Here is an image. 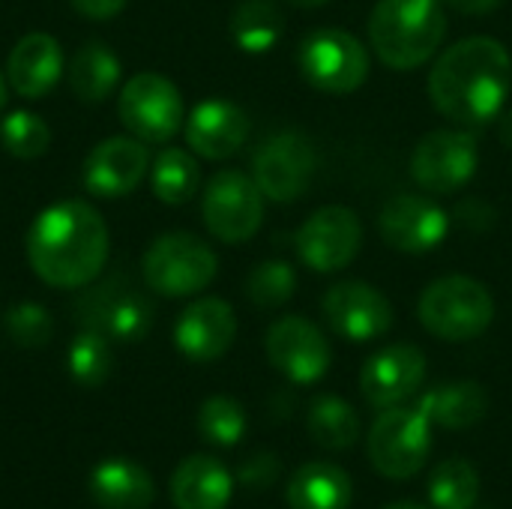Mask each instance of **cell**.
<instances>
[{"instance_id": "cell-42", "label": "cell", "mask_w": 512, "mask_h": 509, "mask_svg": "<svg viewBox=\"0 0 512 509\" xmlns=\"http://www.w3.org/2000/svg\"><path fill=\"white\" fill-rule=\"evenodd\" d=\"M3 105H6V84H3V75H0V111H3Z\"/></svg>"}, {"instance_id": "cell-25", "label": "cell", "mask_w": 512, "mask_h": 509, "mask_svg": "<svg viewBox=\"0 0 512 509\" xmlns=\"http://www.w3.org/2000/svg\"><path fill=\"white\" fill-rule=\"evenodd\" d=\"M351 477L330 462H309L294 471L288 480V507L291 509H348L351 507Z\"/></svg>"}, {"instance_id": "cell-30", "label": "cell", "mask_w": 512, "mask_h": 509, "mask_svg": "<svg viewBox=\"0 0 512 509\" xmlns=\"http://www.w3.org/2000/svg\"><path fill=\"white\" fill-rule=\"evenodd\" d=\"M429 498L438 509H474L480 498V474L468 459H447L432 471Z\"/></svg>"}, {"instance_id": "cell-32", "label": "cell", "mask_w": 512, "mask_h": 509, "mask_svg": "<svg viewBox=\"0 0 512 509\" xmlns=\"http://www.w3.org/2000/svg\"><path fill=\"white\" fill-rule=\"evenodd\" d=\"M0 144L15 159H39L51 144V129L33 111H12L0 123Z\"/></svg>"}, {"instance_id": "cell-9", "label": "cell", "mask_w": 512, "mask_h": 509, "mask_svg": "<svg viewBox=\"0 0 512 509\" xmlns=\"http://www.w3.org/2000/svg\"><path fill=\"white\" fill-rule=\"evenodd\" d=\"M201 213L207 231L216 240L237 246L258 234L264 222V192L249 174L225 168L213 174L210 183L204 186Z\"/></svg>"}, {"instance_id": "cell-36", "label": "cell", "mask_w": 512, "mask_h": 509, "mask_svg": "<svg viewBox=\"0 0 512 509\" xmlns=\"http://www.w3.org/2000/svg\"><path fill=\"white\" fill-rule=\"evenodd\" d=\"M279 474V462L273 456H255L252 462L243 465L240 471V480L249 483V486H270Z\"/></svg>"}, {"instance_id": "cell-14", "label": "cell", "mask_w": 512, "mask_h": 509, "mask_svg": "<svg viewBox=\"0 0 512 509\" xmlns=\"http://www.w3.org/2000/svg\"><path fill=\"white\" fill-rule=\"evenodd\" d=\"M321 309L327 324L351 342L381 339L393 327V303L369 282L351 279L333 285L324 294Z\"/></svg>"}, {"instance_id": "cell-7", "label": "cell", "mask_w": 512, "mask_h": 509, "mask_svg": "<svg viewBox=\"0 0 512 509\" xmlns=\"http://www.w3.org/2000/svg\"><path fill=\"white\" fill-rule=\"evenodd\" d=\"M120 123L144 144L171 141L186 123V105L177 84L159 72H138L120 87Z\"/></svg>"}, {"instance_id": "cell-2", "label": "cell", "mask_w": 512, "mask_h": 509, "mask_svg": "<svg viewBox=\"0 0 512 509\" xmlns=\"http://www.w3.org/2000/svg\"><path fill=\"white\" fill-rule=\"evenodd\" d=\"M512 57L492 36H471L447 48L429 75L432 105L462 129L495 120L510 99Z\"/></svg>"}, {"instance_id": "cell-21", "label": "cell", "mask_w": 512, "mask_h": 509, "mask_svg": "<svg viewBox=\"0 0 512 509\" xmlns=\"http://www.w3.org/2000/svg\"><path fill=\"white\" fill-rule=\"evenodd\" d=\"M66 72L63 48L48 33H27L21 36L6 60V78L12 90L24 99H42L57 87Z\"/></svg>"}, {"instance_id": "cell-5", "label": "cell", "mask_w": 512, "mask_h": 509, "mask_svg": "<svg viewBox=\"0 0 512 509\" xmlns=\"http://www.w3.org/2000/svg\"><path fill=\"white\" fill-rule=\"evenodd\" d=\"M216 270V252L201 237L186 231L156 237L141 261L144 285L162 297H192L216 279Z\"/></svg>"}, {"instance_id": "cell-31", "label": "cell", "mask_w": 512, "mask_h": 509, "mask_svg": "<svg viewBox=\"0 0 512 509\" xmlns=\"http://www.w3.org/2000/svg\"><path fill=\"white\" fill-rule=\"evenodd\" d=\"M111 339L102 336L99 330L84 327L66 354V369L69 375L81 384V387H102L111 378L114 369V357H111Z\"/></svg>"}, {"instance_id": "cell-39", "label": "cell", "mask_w": 512, "mask_h": 509, "mask_svg": "<svg viewBox=\"0 0 512 509\" xmlns=\"http://www.w3.org/2000/svg\"><path fill=\"white\" fill-rule=\"evenodd\" d=\"M498 135H501V141H504V147H510V150H512V111H507V114L501 117V126H498Z\"/></svg>"}, {"instance_id": "cell-12", "label": "cell", "mask_w": 512, "mask_h": 509, "mask_svg": "<svg viewBox=\"0 0 512 509\" xmlns=\"http://www.w3.org/2000/svg\"><path fill=\"white\" fill-rule=\"evenodd\" d=\"M363 246V222L351 207H321L297 231V255L315 273L348 267Z\"/></svg>"}, {"instance_id": "cell-17", "label": "cell", "mask_w": 512, "mask_h": 509, "mask_svg": "<svg viewBox=\"0 0 512 509\" xmlns=\"http://www.w3.org/2000/svg\"><path fill=\"white\" fill-rule=\"evenodd\" d=\"M426 378V354L417 345H390L372 354L360 372V390L372 408H396L411 399Z\"/></svg>"}, {"instance_id": "cell-27", "label": "cell", "mask_w": 512, "mask_h": 509, "mask_svg": "<svg viewBox=\"0 0 512 509\" xmlns=\"http://www.w3.org/2000/svg\"><path fill=\"white\" fill-rule=\"evenodd\" d=\"M285 30V15L276 0H243L231 12V39L246 54H267Z\"/></svg>"}, {"instance_id": "cell-15", "label": "cell", "mask_w": 512, "mask_h": 509, "mask_svg": "<svg viewBox=\"0 0 512 509\" xmlns=\"http://www.w3.org/2000/svg\"><path fill=\"white\" fill-rule=\"evenodd\" d=\"M150 171V153L135 135L99 141L84 159V189L96 198L132 195Z\"/></svg>"}, {"instance_id": "cell-13", "label": "cell", "mask_w": 512, "mask_h": 509, "mask_svg": "<svg viewBox=\"0 0 512 509\" xmlns=\"http://www.w3.org/2000/svg\"><path fill=\"white\" fill-rule=\"evenodd\" d=\"M264 345H267L270 363L294 384L321 381L330 369V360H333V351H330L324 333L300 315L279 318L267 330Z\"/></svg>"}, {"instance_id": "cell-26", "label": "cell", "mask_w": 512, "mask_h": 509, "mask_svg": "<svg viewBox=\"0 0 512 509\" xmlns=\"http://www.w3.org/2000/svg\"><path fill=\"white\" fill-rule=\"evenodd\" d=\"M120 57L105 45V42H84L66 66V78L72 93L87 102V105H99L105 102L117 84H120Z\"/></svg>"}, {"instance_id": "cell-38", "label": "cell", "mask_w": 512, "mask_h": 509, "mask_svg": "<svg viewBox=\"0 0 512 509\" xmlns=\"http://www.w3.org/2000/svg\"><path fill=\"white\" fill-rule=\"evenodd\" d=\"M453 9L465 12V15H489L495 12L504 0H447Z\"/></svg>"}, {"instance_id": "cell-8", "label": "cell", "mask_w": 512, "mask_h": 509, "mask_svg": "<svg viewBox=\"0 0 512 509\" xmlns=\"http://www.w3.org/2000/svg\"><path fill=\"white\" fill-rule=\"evenodd\" d=\"M369 462L381 477L411 480L432 450V423L417 408H387L369 429Z\"/></svg>"}, {"instance_id": "cell-1", "label": "cell", "mask_w": 512, "mask_h": 509, "mask_svg": "<svg viewBox=\"0 0 512 509\" xmlns=\"http://www.w3.org/2000/svg\"><path fill=\"white\" fill-rule=\"evenodd\" d=\"M111 237L102 213L87 201L45 207L27 231V261L51 288H84L108 264Z\"/></svg>"}, {"instance_id": "cell-34", "label": "cell", "mask_w": 512, "mask_h": 509, "mask_svg": "<svg viewBox=\"0 0 512 509\" xmlns=\"http://www.w3.org/2000/svg\"><path fill=\"white\" fill-rule=\"evenodd\" d=\"M297 291V273L288 261H261L246 279V297L258 309H279Z\"/></svg>"}, {"instance_id": "cell-40", "label": "cell", "mask_w": 512, "mask_h": 509, "mask_svg": "<svg viewBox=\"0 0 512 509\" xmlns=\"http://www.w3.org/2000/svg\"><path fill=\"white\" fill-rule=\"evenodd\" d=\"M288 3L303 6V9H315V6H324V3H330V0H288Z\"/></svg>"}, {"instance_id": "cell-20", "label": "cell", "mask_w": 512, "mask_h": 509, "mask_svg": "<svg viewBox=\"0 0 512 509\" xmlns=\"http://www.w3.org/2000/svg\"><path fill=\"white\" fill-rule=\"evenodd\" d=\"M81 321H84V327L99 330L108 339L138 342L141 336H147V330L153 324V306L132 288L108 282L84 300Z\"/></svg>"}, {"instance_id": "cell-41", "label": "cell", "mask_w": 512, "mask_h": 509, "mask_svg": "<svg viewBox=\"0 0 512 509\" xmlns=\"http://www.w3.org/2000/svg\"><path fill=\"white\" fill-rule=\"evenodd\" d=\"M384 509H426V507H420V504H390V507H384Z\"/></svg>"}, {"instance_id": "cell-16", "label": "cell", "mask_w": 512, "mask_h": 509, "mask_svg": "<svg viewBox=\"0 0 512 509\" xmlns=\"http://www.w3.org/2000/svg\"><path fill=\"white\" fill-rule=\"evenodd\" d=\"M378 231L393 249L423 255L444 243L450 231V216L426 195H396L384 204L378 216Z\"/></svg>"}, {"instance_id": "cell-28", "label": "cell", "mask_w": 512, "mask_h": 509, "mask_svg": "<svg viewBox=\"0 0 512 509\" xmlns=\"http://www.w3.org/2000/svg\"><path fill=\"white\" fill-rule=\"evenodd\" d=\"M306 426H309V435L315 444H321L324 450H333V453H342V450H351L360 438V417L357 411L339 399V396H318L312 405H309V417H306Z\"/></svg>"}, {"instance_id": "cell-11", "label": "cell", "mask_w": 512, "mask_h": 509, "mask_svg": "<svg viewBox=\"0 0 512 509\" xmlns=\"http://www.w3.org/2000/svg\"><path fill=\"white\" fill-rule=\"evenodd\" d=\"M480 165L477 138L465 129H435L414 147L411 177L429 195H453L471 183Z\"/></svg>"}, {"instance_id": "cell-10", "label": "cell", "mask_w": 512, "mask_h": 509, "mask_svg": "<svg viewBox=\"0 0 512 509\" xmlns=\"http://www.w3.org/2000/svg\"><path fill=\"white\" fill-rule=\"evenodd\" d=\"M318 171V150L306 132H276L267 138L252 159V180L264 198L276 204H291L303 198Z\"/></svg>"}, {"instance_id": "cell-35", "label": "cell", "mask_w": 512, "mask_h": 509, "mask_svg": "<svg viewBox=\"0 0 512 509\" xmlns=\"http://www.w3.org/2000/svg\"><path fill=\"white\" fill-rule=\"evenodd\" d=\"M3 324H6L9 339L21 348H42L51 342V333H54V321L48 309L39 303H15L6 312Z\"/></svg>"}, {"instance_id": "cell-22", "label": "cell", "mask_w": 512, "mask_h": 509, "mask_svg": "<svg viewBox=\"0 0 512 509\" xmlns=\"http://www.w3.org/2000/svg\"><path fill=\"white\" fill-rule=\"evenodd\" d=\"M231 492L234 480L213 456H189L171 474V501L177 509H225Z\"/></svg>"}, {"instance_id": "cell-19", "label": "cell", "mask_w": 512, "mask_h": 509, "mask_svg": "<svg viewBox=\"0 0 512 509\" xmlns=\"http://www.w3.org/2000/svg\"><path fill=\"white\" fill-rule=\"evenodd\" d=\"M249 138V117L228 99H204L186 120V144L201 159H228Z\"/></svg>"}, {"instance_id": "cell-4", "label": "cell", "mask_w": 512, "mask_h": 509, "mask_svg": "<svg viewBox=\"0 0 512 509\" xmlns=\"http://www.w3.org/2000/svg\"><path fill=\"white\" fill-rule=\"evenodd\" d=\"M417 315L432 336L468 342L483 336L495 321V297L471 276H444L420 294Z\"/></svg>"}, {"instance_id": "cell-37", "label": "cell", "mask_w": 512, "mask_h": 509, "mask_svg": "<svg viewBox=\"0 0 512 509\" xmlns=\"http://www.w3.org/2000/svg\"><path fill=\"white\" fill-rule=\"evenodd\" d=\"M75 12H81L84 18H93V21H105V18H114L117 12H123V6L129 0H69Z\"/></svg>"}, {"instance_id": "cell-6", "label": "cell", "mask_w": 512, "mask_h": 509, "mask_svg": "<svg viewBox=\"0 0 512 509\" xmlns=\"http://www.w3.org/2000/svg\"><path fill=\"white\" fill-rule=\"evenodd\" d=\"M297 66L315 90L342 96L354 93L369 78V51L354 33L342 27H321L303 36Z\"/></svg>"}, {"instance_id": "cell-23", "label": "cell", "mask_w": 512, "mask_h": 509, "mask_svg": "<svg viewBox=\"0 0 512 509\" xmlns=\"http://www.w3.org/2000/svg\"><path fill=\"white\" fill-rule=\"evenodd\" d=\"M90 498L102 509H147L156 498L150 474L129 459H108L90 471Z\"/></svg>"}, {"instance_id": "cell-29", "label": "cell", "mask_w": 512, "mask_h": 509, "mask_svg": "<svg viewBox=\"0 0 512 509\" xmlns=\"http://www.w3.org/2000/svg\"><path fill=\"white\" fill-rule=\"evenodd\" d=\"M150 183H153V195L162 204L180 207L186 201H192V195L201 186V168L195 162V156L189 150L180 147H165L150 168Z\"/></svg>"}, {"instance_id": "cell-33", "label": "cell", "mask_w": 512, "mask_h": 509, "mask_svg": "<svg viewBox=\"0 0 512 509\" xmlns=\"http://www.w3.org/2000/svg\"><path fill=\"white\" fill-rule=\"evenodd\" d=\"M201 435L216 447H234L246 435V411L231 396H210L198 411Z\"/></svg>"}, {"instance_id": "cell-43", "label": "cell", "mask_w": 512, "mask_h": 509, "mask_svg": "<svg viewBox=\"0 0 512 509\" xmlns=\"http://www.w3.org/2000/svg\"><path fill=\"white\" fill-rule=\"evenodd\" d=\"M474 509H477V507H474Z\"/></svg>"}, {"instance_id": "cell-18", "label": "cell", "mask_w": 512, "mask_h": 509, "mask_svg": "<svg viewBox=\"0 0 512 509\" xmlns=\"http://www.w3.org/2000/svg\"><path fill=\"white\" fill-rule=\"evenodd\" d=\"M237 336V315L231 303L219 297H201L183 309L174 327V342L183 357L195 363H213L228 354Z\"/></svg>"}, {"instance_id": "cell-24", "label": "cell", "mask_w": 512, "mask_h": 509, "mask_svg": "<svg viewBox=\"0 0 512 509\" xmlns=\"http://www.w3.org/2000/svg\"><path fill=\"white\" fill-rule=\"evenodd\" d=\"M417 411L441 429H471L477 426L486 411H489V393L477 381H453L429 390L420 402Z\"/></svg>"}, {"instance_id": "cell-3", "label": "cell", "mask_w": 512, "mask_h": 509, "mask_svg": "<svg viewBox=\"0 0 512 509\" xmlns=\"http://www.w3.org/2000/svg\"><path fill=\"white\" fill-rule=\"evenodd\" d=\"M447 36V15L438 0H378L369 15L372 51L390 69L423 66Z\"/></svg>"}]
</instances>
